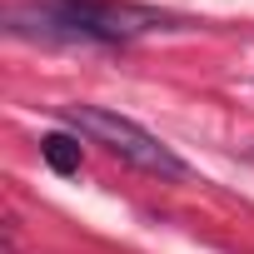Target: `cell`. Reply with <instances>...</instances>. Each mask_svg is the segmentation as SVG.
I'll list each match as a JSON object with an SVG mask.
<instances>
[{"label":"cell","instance_id":"cell-3","mask_svg":"<svg viewBox=\"0 0 254 254\" xmlns=\"http://www.w3.org/2000/svg\"><path fill=\"white\" fill-rule=\"evenodd\" d=\"M40 155H45V165L55 175H75L80 170V140H70V135H45L40 140Z\"/></svg>","mask_w":254,"mask_h":254},{"label":"cell","instance_id":"cell-2","mask_svg":"<svg viewBox=\"0 0 254 254\" xmlns=\"http://www.w3.org/2000/svg\"><path fill=\"white\" fill-rule=\"evenodd\" d=\"M65 125H75V135H85L90 145H105L110 155H120L125 165H135L145 175H165V180H180L185 175V160L160 145L145 125L125 120L115 110H100V105H65Z\"/></svg>","mask_w":254,"mask_h":254},{"label":"cell","instance_id":"cell-1","mask_svg":"<svg viewBox=\"0 0 254 254\" xmlns=\"http://www.w3.org/2000/svg\"><path fill=\"white\" fill-rule=\"evenodd\" d=\"M35 20L45 40H100V45H125L180 25L175 15L130 5V0H40Z\"/></svg>","mask_w":254,"mask_h":254}]
</instances>
